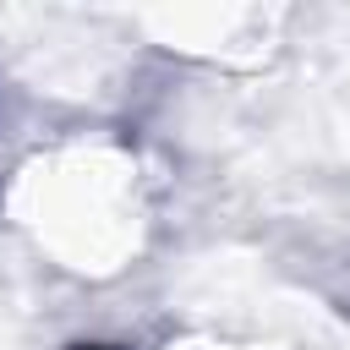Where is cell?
<instances>
[{"label": "cell", "mask_w": 350, "mask_h": 350, "mask_svg": "<svg viewBox=\"0 0 350 350\" xmlns=\"http://www.w3.org/2000/svg\"><path fill=\"white\" fill-rule=\"evenodd\" d=\"M71 350H115V345H71Z\"/></svg>", "instance_id": "6da1fadb"}]
</instances>
